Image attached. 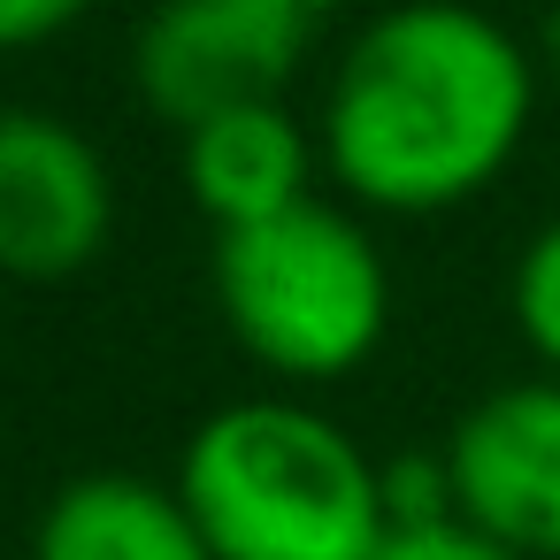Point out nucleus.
Instances as JSON below:
<instances>
[{"label":"nucleus","instance_id":"obj_1","mask_svg":"<svg viewBox=\"0 0 560 560\" xmlns=\"http://www.w3.org/2000/svg\"><path fill=\"white\" fill-rule=\"evenodd\" d=\"M537 116V55L468 0L376 9L323 93V170L376 215H445L499 185Z\"/></svg>","mask_w":560,"mask_h":560},{"label":"nucleus","instance_id":"obj_2","mask_svg":"<svg viewBox=\"0 0 560 560\" xmlns=\"http://www.w3.org/2000/svg\"><path fill=\"white\" fill-rule=\"evenodd\" d=\"M177 499L215 560H376L384 468L300 399L215 407L177 460Z\"/></svg>","mask_w":560,"mask_h":560},{"label":"nucleus","instance_id":"obj_3","mask_svg":"<svg viewBox=\"0 0 560 560\" xmlns=\"http://www.w3.org/2000/svg\"><path fill=\"white\" fill-rule=\"evenodd\" d=\"M215 307L231 338L284 384L353 376L392 323V269L346 208H292L215 238Z\"/></svg>","mask_w":560,"mask_h":560},{"label":"nucleus","instance_id":"obj_4","mask_svg":"<svg viewBox=\"0 0 560 560\" xmlns=\"http://www.w3.org/2000/svg\"><path fill=\"white\" fill-rule=\"evenodd\" d=\"M307 32L277 0H162L131 39V85L162 124L200 131L231 108L284 101Z\"/></svg>","mask_w":560,"mask_h":560},{"label":"nucleus","instance_id":"obj_5","mask_svg":"<svg viewBox=\"0 0 560 560\" xmlns=\"http://www.w3.org/2000/svg\"><path fill=\"white\" fill-rule=\"evenodd\" d=\"M108 231L116 177L101 147L47 108H0V277H78L108 246Z\"/></svg>","mask_w":560,"mask_h":560},{"label":"nucleus","instance_id":"obj_6","mask_svg":"<svg viewBox=\"0 0 560 560\" xmlns=\"http://www.w3.org/2000/svg\"><path fill=\"white\" fill-rule=\"evenodd\" d=\"M453 514L522 560H560V376L483 392L445 438Z\"/></svg>","mask_w":560,"mask_h":560},{"label":"nucleus","instance_id":"obj_7","mask_svg":"<svg viewBox=\"0 0 560 560\" xmlns=\"http://www.w3.org/2000/svg\"><path fill=\"white\" fill-rule=\"evenodd\" d=\"M307 177H315V147H307V131L284 101L231 108V116L185 131V192L215 223V238L307 208L315 200Z\"/></svg>","mask_w":560,"mask_h":560},{"label":"nucleus","instance_id":"obj_8","mask_svg":"<svg viewBox=\"0 0 560 560\" xmlns=\"http://www.w3.org/2000/svg\"><path fill=\"white\" fill-rule=\"evenodd\" d=\"M32 560H215L200 522L185 514L177 483L131 476V468H93L70 476L39 522H32Z\"/></svg>","mask_w":560,"mask_h":560},{"label":"nucleus","instance_id":"obj_9","mask_svg":"<svg viewBox=\"0 0 560 560\" xmlns=\"http://www.w3.org/2000/svg\"><path fill=\"white\" fill-rule=\"evenodd\" d=\"M506 307H514L522 346L560 376V215H552V223H537V231H529V246L514 254Z\"/></svg>","mask_w":560,"mask_h":560},{"label":"nucleus","instance_id":"obj_10","mask_svg":"<svg viewBox=\"0 0 560 560\" xmlns=\"http://www.w3.org/2000/svg\"><path fill=\"white\" fill-rule=\"evenodd\" d=\"M376 560H522L514 545L483 537L476 522L445 514V522H392V537L376 545Z\"/></svg>","mask_w":560,"mask_h":560},{"label":"nucleus","instance_id":"obj_11","mask_svg":"<svg viewBox=\"0 0 560 560\" xmlns=\"http://www.w3.org/2000/svg\"><path fill=\"white\" fill-rule=\"evenodd\" d=\"M384 506H392V522H445L453 514V476H445V460H392L384 468Z\"/></svg>","mask_w":560,"mask_h":560},{"label":"nucleus","instance_id":"obj_12","mask_svg":"<svg viewBox=\"0 0 560 560\" xmlns=\"http://www.w3.org/2000/svg\"><path fill=\"white\" fill-rule=\"evenodd\" d=\"M93 0H0V55H24V47H47L62 39Z\"/></svg>","mask_w":560,"mask_h":560},{"label":"nucleus","instance_id":"obj_13","mask_svg":"<svg viewBox=\"0 0 560 560\" xmlns=\"http://www.w3.org/2000/svg\"><path fill=\"white\" fill-rule=\"evenodd\" d=\"M537 62H545V78H552V93H560V0L545 9V32H537Z\"/></svg>","mask_w":560,"mask_h":560},{"label":"nucleus","instance_id":"obj_14","mask_svg":"<svg viewBox=\"0 0 560 560\" xmlns=\"http://www.w3.org/2000/svg\"><path fill=\"white\" fill-rule=\"evenodd\" d=\"M277 9H292V16H307V24H315L323 9H338V0H277Z\"/></svg>","mask_w":560,"mask_h":560}]
</instances>
